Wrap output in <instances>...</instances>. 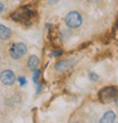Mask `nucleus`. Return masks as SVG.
<instances>
[{
  "label": "nucleus",
  "instance_id": "nucleus-7",
  "mask_svg": "<svg viewBox=\"0 0 118 123\" xmlns=\"http://www.w3.org/2000/svg\"><path fill=\"white\" fill-rule=\"evenodd\" d=\"M28 65L30 70H36L38 69V66L40 65V59L36 55H30L28 60Z\"/></svg>",
  "mask_w": 118,
  "mask_h": 123
},
{
  "label": "nucleus",
  "instance_id": "nucleus-9",
  "mask_svg": "<svg viewBox=\"0 0 118 123\" xmlns=\"http://www.w3.org/2000/svg\"><path fill=\"white\" fill-rule=\"evenodd\" d=\"M11 37H12V31L8 27L4 25H0V40L6 41L9 40Z\"/></svg>",
  "mask_w": 118,
  "mask_h": 123
},
{
  "label": "nucleus",
  "instance_id": "nucleus-3",
  "mask_svg": "<svg viewBox=\"0 0 118 123\" xmlns=\"http://www.w3.org/2000/svg\"><path fill=\"white\" fill-rule=\"evenodd\" d=\"M118 95V89L114 86H108L104 87L103 89L99 92V99L103 103H109L115 99L117 98Z\"/></svg>",
  "mask_w": 118,
  "mask_h": 123
},
{
  "label": "nucleus",
  "instance_id": "nucleus-12",
  "mask_svg": "<svg viewBox=\"0 0 118 123\" xmlns=\"http://www.w3.org/2000/svg\"><path fill=\"white\" fill-rule=\"evenodd\" d=\"M60 55H62V50H56L50 54V56H53V57H59Z\"/></svg>",
  "mask_w": 118,
  "mask_h": 123
},
{
  "label": "nucleus",
  "instance_id": "nucleus-8",
  "mask_svg": "<svg viewBox=\"0 0 118 123\" xmlns=\"http://www.w3.org/2000/svg\"><path fill=\"white\" fill-rule=\"evenodd\" d=\"M115 117H116V116L113 111H108L104 114V116L100 119L99 123H113L115 120Z\"/></svg>",
  "mask_w": 118,
  "mask_h": 123
},
{
  "label": "nucleus",
  "instance_id": "nucleus-16",
  "mask_svg": "<svg viewBox=\"0 0 118 123\" xmlns=\"http://www.w3.org/2000/svg\"><path fill=\"white\" fill-rule=\"evenodd\" d=\"M115 103H116V105L118 106V98H115Z\"/></svg>",
  "mask_w": 118,
  "mask_h": 123
},
{
  "label": "nucleus",
  "instance_id": "nucleus-15",
  "mask_svg": "<svg viewBox=\"0 0 118 123\" xmlns=\"http://www.w3.org/2000/svg\"><path fill=\"white\" fill-rule=\"evenodd\" d=\"M4 8H5L4 4H3L2 2H0V13H1V12H3V11H4Z\"/></svg>",
  "mask_w": 118,
  "mask_h": 123
},
{
  "label": "nucleus",
  "instance_id": "nucleus-5",
  "mask_svg": "<svg viewBox=\"0 0 118 123\" xmlns=\"http://www.w3.org/2000/svg\"><path fill=\"white\" fill-rule=\"evenodd\" d=\"M0 80L5 85H12L16 80L15 74L12 70H4L0 73Z\"/></svg>",
  "mask_w": 118,
  "mask_h": 123
},
{
  "label": "nucleus",
  "instance_id": "nucleus-2",
  "mask_svg": "<svg viewBox=\"0 0 118 123\" xmlns=\"http://www.w3.org/2000/svg\"><path fill=\"white\" fill-rule=\"evenodd\" d=\"M64 22L69 29H77L82 24V16L78 12L72 11L69 12L67 15L65 16Z\"/></svg>",
  "mask_w": 118,
  "mask_h": 123
},
{
  "label": "nucleus",
  "instance_id": "nucleus-14",
  "mask_svg": "<svg viewBox=\"0 0 118 123\" xmlns=\"http://www.w3.org/2000/svg\"><path fill=\"white\" fill-rule=\"evenodd\" d=\"M59 1V0H48V3H49L50 5H55V4H57Z\"/></svg>",
  "mask_w": 118,
  "mask_h": 123
},
{
  "label": "nucleus",
  "instance_id": "nucleus-11",
  "mask_svg": "<svg viewBox=\"0 0 118 123\" xmlns=\"http://www.w3.org/2000/svg\"><path fill=\"white\" fill-rule=\"evenodd\" d=\"M89 77L91 79V80H93V81H96L98 79H99V76L97 75V74H95V73H94V72H92V73H90V75H89Z\"/></svg>",
  "mask_w": 118,
  "mask_h": 123
},
{
  "label": "nucleus",
  "instance_id": "nucleus-4",
  "mask_svg": "<svg viewBox=\"0 0 118 123\" xmlns=\"http://www.w3.org/2000/svg\"><path fill=\"white\" fill-rule=\"evenodd\" d=\"M28 52V47L24 43H15L10 48V55L12 59L19 60L23 56H25Z\"/></svg>",
  "mask_w": 118,
  "mask_h": 123
},
{
  "label": "nucleus",
  "instance_id": "nucleus-13",
  "mask_svg": "<svg viewBox=\"0 0 118 123\" xmlns=\"http://www.w3.org/2000/svg\"><path fill=\"white\" fill-rule=\"evenodd\" d=\"M18 81L20 82V85H21V86L25 85V84H26V82H27V80H26V78H24V77L18 78Z\"/></svg>",
  "mask_w": 118,
  "mask_h": 123
},
{
  "label": "nucleus",
  "instance_id": "nucleus-1",
  "mask_svg": "<svg viewBox=\"0 0 118 123\" xmlns=\"http://www.w3.org/2000/svg\"><path fill=\"white\" fill-rule=\"evenodd\" d=\"M34 16H35V12L32 10L31 7L22 6L11 14V18L15 22L27 23V22H30V20H32Z\"/></svg>",
  "mask_w": 118,
  "mask_h": 123
},
{
  "label": "nucleus",
  "instance_id": "nucleus-17",
  "mask_svg": "<svg viewBox=\"0 0 118 123\" xmlns=\"http://www.w3.org/2000/svg\"><path fill=\"white\" fill-rule=\"evenodd\" d=\"M0 62H1V58H0Z\"/></svg>",
  "mask_w": 118,
  "mask_h": 123
},
{
  "label": "nucleus",
  "instance_id": "nucleus-10",
  "mask_svg": "<svg viewBox=\"0 0 118 123\" xmlns=\"http://www.w3.org/2000/svg\"><path fill=\"white\" fill-rule=\"evenodd\" d=\"M39 77H40V70H39V69H36V70H34V75H33V81H34L35 83H38Z\"/></svg>",
  "mask_w": 118,
  "mask_h": 123
},
{
  "label": "nucleus",
  "instance_id": "nucleus-6",
  "mask_svg": "<svg viewBox=\"0 0 118 123\" xmlns=\"http://www.w3.org/2000/svg\"><path fill=\"white\" fill-rule=\"evenodd\" d=\"M75 65V61L71 59H64L57 62L55 63V69L58 72H65L71 69Z\"/></svg>",
  "mask_w": 118,
  "mask_h": 123
}]
</instances>
